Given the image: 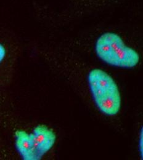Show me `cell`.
I'll list each match as a JSON object with an SVG mask.
<instances>
[{
    "mask_svg": "<svg viewBox=\"0 0 143 160\" xmlns=\"http://www.w3.org/2000/svg\"><path fill=\"white\" fill-rule=\"evenodd\" d=\"M16 147L24 160H37L32 134L18 130L15 132Z\"/></svg>",
    "mask_w": 143,
    "mask_h": 160,
    "instance_id": "277c9868",
    "label": "cell"
},
{
    "mask_svg": "<svg viewBox=\"0 0 143 160\" xmlns=\"http://www.w3.org/2000/svg\"><path fill=\"white\" fill-rule=\"evenodd\" d=\"M31 134L36 159L40 160L55 144L56 135L51 129L44 124L36 126Z\"/></svg>",
    "mask_w": 143,
    "mask_h": 160,
    "instance_id": "3957f363",
    "label": "cell"
},
{
    "mask_svg": "<svg viewBox=\"0 0 143 160\" xmlns=\"http://www.w3.org/2000/svg\"><path fill=\"white\" fill-rule=\"evenodd\" d=\"M94 49L99 59L111 66L132 68L140 61L139 53L128 46L121 36L115 32L101 34L95 42Z\"/></svg>",
    "mask_w": 143,
    "mask_h": 160,
    "instance_id": "6da1fadb",
    "label": "cell"
},
{
    "mask_svg": "<svg viewBox=\"0 0 143 160\" xmlns=\"http://www.w3.org/2000/svg\"><path fill=\"white\" fill-rule=\"evenodd\" d=\"M93 99L104 114L114 116L120 110L121 95L118 86L112 77L100 68L91 70L88 77Z\"/></svg>",
    "mask_w": 143,
    "mask_h": 160,
    "instance_id": "7a4b0ae2",
    "label": "cell"
},
{
    "mask_svg": "<svg viewBox=\"0 0 143 160\" xmlns=\"http://www.w3.org/2000/svg\"><path fill=\"white\" fill-rule=\"evenodd\" d=\"M6 55V50L5 47L0 43V63L4 60Z\"/></svg>",
    "mask_w": 143,
    "mask_h": 160,
    "instance_id": "8992f818",
    "label": "cell"
},
{
    "mask_svg": "<svg viewBox=\"0 0 143 160\" xmlns=\"http://www.w3.org/2000/svg\"><path fill=\"white\" fill-rule=\"evenodd\" d=\"M140 152L141 153V157H143V129H141V137H140Z\"/></svg>",
    "mask_w": 143,
    "mask_h": 160,
    "instance_id": "52a82bcc",
    "label": "cell"
},
{
    "mask_svg": "<svg viewBox=\"0 0 143 160\" xmlns=\"http://www.w3.org/2000/svg\"><path fill=\"white\" fill-rule=\"evenodd\" d=\"M113 1L114 0H77V1L83 7L94 10L109 4Z\"/></svg>",
    "mask_w": 143,
    "mask_h": 160,
    "instance_id": "5b68a950",
    "label": "cell"
}]
</instances>
